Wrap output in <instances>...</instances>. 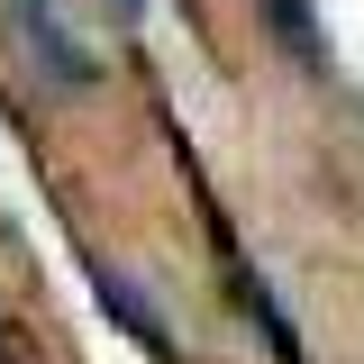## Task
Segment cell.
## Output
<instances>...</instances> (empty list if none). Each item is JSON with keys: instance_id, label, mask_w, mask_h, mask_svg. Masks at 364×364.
Listing matches in <instances>:
<instances>
[{"instance_id": "obj_1", "label": "cell", "mask_w": 364, "mask_h": 364, "mask_svg": "<svg viewBox=\"0 0 364 364\" xmlns=\"http://www.w3.org/2000/svg\"><path fill=\"white\" fill-rule=\"evenodd\" d=\"M0 9H9V28H18V55H28V73H37L55 100H73V91H91V82H100V64H91L82 28H73L55 0H0Z\"/></svg>"}, {"instance_id": "obj_2", "label": "cell", "mask_w": 364, "mask_h": 364, "mask_svg": "<svg viewBox=\"0 0 364 364\" xmlns=\"http://www.w3.org/2000/svg\"><path fill=\"white\" fill-rule=\"evenodd\" d=\"M91 291H100V310L119 318V328H128L146 355H173V328H164V310H155V301L136 291V273H119V264H91Z\"/></svg>"}, {"instance_id": "obj_3", "label": "cell", "mask_w": 364, "mask_h": 364, "mask_svg": "<svg viewBox=\"0 0 364 364\" xmlns=\"http://www.w3.org/2000/svg\"><path fill=\"white\" fill-rule=\"evenodd\" d=\"M109 9H119V18H146V0H109Z\"/></svg>"}, {"instance_id": "obj_4", "label": "cell", "mask_w": 364, "mask_h": 364, "mask_svg": "<svg viewBox=\"0 0 364 364\" xmlns=\"http://www.w3.org/2000/svg\"><path fill=\"white\" fill-rule=\"evenodd\" d=\"M0 364H18V346H9V328H0Z\"/></svg>"}]
</instances>
